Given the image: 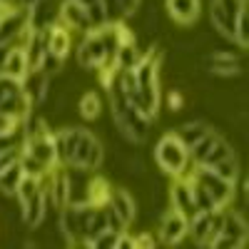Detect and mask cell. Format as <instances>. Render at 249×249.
<instances>
[{"label":"cell","instance_id":"30bf717a","mask_svg":"<svg viewBox=\"0 0 249 249\" xmlns=\"http://www.w3.org/2000/svg\"><path fill=\"white\" fill-rule=\"evenodd\" d=\"M170 207L177 210L179 214L187 217V222L195 219L199 212H197V204H195V197H192V187H190V179L187 175H179V177H172V184H170Z\"/></svg>","mask_w":249,"mask_h":249},{"label":"cell","instance_id":"44dd1931","mask_svg":"<svg viewBox=\"0 0 249 249\" xmlns=\"http://www.w3.org/2000/svg\"><path fill=\"white\" fill-rule=\"evenodd\" d=\"M30 65H28V57H25V50L20 48V45H13L3 60V68H0V72L13 77V80H23L28 75Z\"/></svg>","mask_w":249,"mask_h":249},{"label":"cell","instance_id":"9c48e42d","mask_svg":"<svg viewBox=\"0 0 249 249\" xmlns=\"http://www.w3.org/2000/svg\"><path fill=\"white\" fill-rule=\"evenodd\" d=\"M222 212L224 210L199 212L195 219H190V230H187V234L192 237V242L197 247H207V249L212 247L214 237L219 234V227H222Z\"/></svg>","mask_w":249,"mask_h":249},{"label":"cell","instance_id":"7a4b0ae2","mask_svg":"<svg viewBox=\"0 0 249 249\" xmlns=\"http://www.w3.org/2000/svg\"><path fill=\"white\" fill-rule=\"evenodd\" d=\"M107 90V97H110V115H112V122L115 127L122 132L124 140H130L135 144L144 142L150 137V127H152V120L144 117L132 102L122 95V90L115 85V77L110 80V85L105 88Z\"/></svg>","mask_w":249,"mask_h":249},{"label":"cell","instance_id":"ba28073f","mask_svg":"<svg viewBox=\"0 0 249 249\" xmlns=\"http://www.w3.org/2000/svg\"><path fill=\"white\" fill-rule=\"evenodd\" d=\"M192 172L187 170L184 175H190L197 184H202L207 195H210L214 199V204L219 207V210H224V207H230V202L234 199L237 195V182H230V179H224L219 177L217 172H212L210 167H195V164H190Z\"/></svg>","mask_w":249,"mask_h":249},{"label":"cell","instance_id":"ac0fdd59","mask_svg":"<svg viewBox=\"0 0 249 249\" xmlns=\"http://www.w3.org/2000/svg\"><path fill=\"white\" fill-rule=\"evenodd\" d=\"M107 207L122 219L124 227H130L135 222V217H137V202H135V197L127 190H112L110 199H107Z\"/></svg>","mask_w":249,"mask_h":249},{"label":"cell","instance_id":"8992f818","mask_svg":"<svg viewBox=\"0 0 249 249\" xmlns=\"http://www.w3.org/2000/svg\"><path fill=\"white\" fill-rule=\"evenodd\" d=\"M232 155H234L232 144L227 142L219 132L210 130L197 144L190 147V164H195V167H212V164H217L219 160L232 157Z\"/></svg>","mask_w":249,"mask_h":249},{"label":"cell","instance_id":"9a60e30c","mask_svg":"<svg viewBox=\"0 0 249 249\" xmlns=\"http://www.w3.org/2000/svg\"><path fill=\"white\" fill-rule=\"evenodd\" d=\"M60 3L57 0H40L37 5H33L28 10V25L30 30H48L50 25L60 23Z\"/></svg>","mask_w":249,"mask_h":249},{"label":"cell","instance_id":"4fadbf2b","mask_svg":"<svg viewBox=\"0 0 249 249\" xmlns=\"http://www.w3.org/2000/svg\"><path fill=\"white\" fill-rule=\"evenodd\" d=\"M204 65L217 77H234V75L244 72V60L239 55L227 53V50H214L212 55H207Z\"/></svg>","mask_w":249,"mask_h":249},{"label":"cell","instance_id":"f1b7e54d","mask_svg":"<svg viewBox=\"0 0 249 249\" xmlns=\"http://www.w3.org/2000/svg\"><path fill=\"white\" fill-rule=\"evenodd\" d=\"M18 127H20V122H18V120H13V117H8V115L0 112V135L13 132V130H18Z\"/></svg>","mask_w":249,"mask_h":249},{"label":"cell","instance_id":"277c9868","mask_svg":"<svg viewBox=\"0 0 249 249\" xmlns=\"http://www.w3.org/2000/svg\"><path fill=\"white\" fill-rule=\"evenodd\" d=\"M155 162L164 175L179 177L190 170V150L179 142V137L175 132H167L155 144Z\"/></svg>","mask_w":249,"mask_h":249},{"label":"cell","instance_id":"2e32d148","mask_svg":"<svg viewBox=\"0 0 249 249\" xmlns=\"http://www.w3.org/2000/svg\"><path fill=\"white\" fill-rule=\"evenodd\" d=\"M43 35H45V48H48V53H53V55H57V57H62V60L70 55L72 33L62 25V23L50 25L48 30H43Z\"/></svg>","mask_w":249,"mask_h":249},{"label":"cell","instance_id":"f546056e","mask_svg":"<svg viewBox=\"0 0 249 249\" xmlns=\"http://www.w3.org/2000/svg\"><path fill=\"white\" fill-rule=\"evenodd\" d=\"M155 244H157V242H155L147 232H142L140 237H135V249H137V247H155Z\"/></svg>","mask_w":249,"mask_h":249},{"label":"cell","instance_id":"3957f363","mask_svg":"<svg viewBox=\"0 0 249 249\" xmlns=\"http://www.w3.org/2000/svg\"><path fill=\"white\" fill-rule=\"evenodd\" d=\"M15 199L20 204V217H23V222L30 230L43 224V219L48 217V199H45V190L40 184V179L25 175L15 192Z\"/></svg>","mask_w":249,"mask_h":249},{"label":"cell","instance_id":"ffe728a7","mask_svg":"<svg viewBox=\"0 0 249 249\" xmlns=\"http://www.w3.org/2000/svg\"><path fill=\"white\" fill-rule=\"evenodd\" d=\"M144 55H147V53H142V50L137 48L135 40H130V43H122L120 50H117V55H115V60H112V68H115L117 72L135 70L140 62L144 60Z\"/></svg>","mask_w":249,"mask_h":249},{"label":"cell","instance_id":"4dcf8cb0","mask_svg":"<svg viewBox=\"0 0 249 249\" xmlns=\"http://www.w3.org/2000/svg\"><path fill=\"white\" fill-rule=\"evenodd\" d=\"M37 3H40V0H18V5L23 8V10H30V8L37 5Z\"/></svg>","mask_w":249,"mask_h":249},{"label":"cell","instance_id":"5bb4252c","mask_svg":"<svg viewBox=\"0 0 249 249\" xmlns=\"http://www.w3.org/2000/svg\"><path fill=\"white\" fill-rule=\"evenodd\" d=\"M20 85H23V92L28 95V100L33 102V107L43 105L48 92H50V77L40 70V68H33L28 70V75L20 80Z\"/></svg>","mask_w":249,"mask_h":249},{"label":"cell","instance_id":"8fae6325","mask_svg":"<svg viewBox=\"0 0 249 249\" xmlns=\"http://www.w3.org/2000/svg\"><path fill=\"white\" fill-rule=\"evenodd\" d=\"M187 230H190V222H187L184 214H179L177 210H170L160 217V224H157V234H160V242L162 244H179L184 237H187Z\"/></svg>","mask_w":249,"mask_h":249},{"label":"cell","instance_id":"7402d4cb","mask_svg":"<svg viewBox=\"0 0 249 249\" xmlns=\"http://www.w3.org/2000/svg\"><path fill=\"white\" fill-rule=\"evenodd\" d=\"M110 192H112L110 182H107L105 177H100V175H92V177L85 182V199H88L90 204H97V207L107 204Z\"/></svg>","mask_w":249,"mask_h":249},{"label":"cell","instance_id":"6da1fadb","mask_svg":"<svg viewBox=\"0 0 249 249\" xmlns=\"http://www.w3.org/2000/svg\"><path fill=\"white\" fill-rule=\"evenodd\" d=\"M55 150H57V164L68 170L80 172H97L102 164V144L100 140L85 130V127H65L60 132H53Z\"/></svg>","mask_w":249,"mask_h":249},{"label":"cell","instance_id":"1f68e13d","mask_svg":"<svg viewBox=\"0 0 249 249\" xmlns=\"http://www.w3.org/2000/svg\"><path fill=\"white\" fill-rule=\"evenodd\" d=\"M0 3H3V5H10V8H20L18 0H0Z\"/></svg>","mask_w":249,"mask_h":249},{"label":"cell","instance_id":"83f0119b","mask_svg":"<svg viewBox=\"0 0 249 249\" xmlns=\"http://www.w3.org/2000/svg\"><path fill=\"white\" fill-rule=\"evenodd\" d=\"M164 102H167V107H170L172 112H179V110H182V92H177V90L167 92V97H164Z\"/></svg>","mask_w":249,"mask_h":249},{"label":"cell","instance_id":"cb8c5ba5","mask_svg":"<svg viewBox=\"0 0 249 249\" xmlns=\"http://www.w3.org/2000/svg\"><path fill=\"white\" fill-rule=\"evenodd\" d=\"M212 127L207 122H202V120H192V122H184V124H179V127L175 130V135L179 137V142L184 144L187 150L192 147V144H197L207 132H210Z\"/></svg>","mask_w":249,"mask_h":249},{"label":"cell","instance_id":"e0dca14e","mask_svg":"<svg viewBox=\"0 0 249 249\" xmlns=\"http://www.w3.org/2000/svg\"><path fill=\"white\" fill-rule=\"evenodd\" d=\"M164 8H167L170 18L177 25H192L197 23V18L202 13V3L199 0H164Z\"/></svg>","mask_w":249,"mask_h":249},{"label":"cell","instance_id":"484cf974","mask_svg":"<svg viewBox=\"0 0 249 249\" xmlns=\"http://www.w3.org/2000/svg\"><path fill=\"white\" fill-rule=\"evenodd\" d=\"M212 172H217L219 177H224V179H230V182H239V162H237V157L232 155V157H224V160H219L217 164H212L210 167Z\"/></svg>","mask_w":249,"mask_h":249},{"label":"cell","instance_id":"5b68a950","mask_svg":"<svg viewBox=\"0 0 249 249\" xmlns=\"http://www.w3.org/2000/svg\"><path fill=\"white\" fill-rule=\"evenodd\" d=\"M244 10H249V0H210V23L222 37L234 43L237 20Z\"/></svg>","mask_w":249,"mask_h":249},{"label":"cell","instance_id":"d6986e66","mask_svg":"<svg viewBox=\"0 0 249 249\" xmlns=\"http://www.w3.org/2000/svg\"><path fill=\"white\" fill-rule=\"evenodd\" d=\"M100 3H102V10H105L107 23H124L140 10L142 0H100Z\"/></svg>","mask_w":249,"mask_h":249},{"label":"cell","instance_id":"52a82bcc","mask_svg":"<svg viewBox=\"0 0 249 249\" xmlns=\"http://www.w3.org/2000/svg\"><path fill=\"white\" fill-rule=\"evenodd\" d=\"M247 237H249L247 217L242 212H234V210H227L224 207L219 234L214 237L210 249H242V247H247Z\"/></svg>","mask_w":249,"mask_h":249},{"label":"cell","instance_id":"4316f807","mask_svg":"<svg viewBox=\"0 0 249 249\" xmlns=\"http://www.w3.org/2000/svg\"><path fill=\"white\" fill-rule=\"evenodd\" d=\"M75 3H80V5L88 8V15H90V20H92L95 28H100V25L107 23V20H105V10H102L100 0H75Z\"/></svg>","mask_w":249,"mask_h":249},{"label":"cell","instance_id":"7c38bea8","mask_svg":"<svg viewBox=\"0 0 249 249\" xmlns=\"http://www.w3.org/2000/svg\"><path fill=\"white\" fill-rule=\"evenodd\" d=\"M57 15H60V23L65 25L70 33H82V35H85L88 30L95 28L90 15H88V8L75 3V0H62Z\"/></svg>","mask_w":249,"mask_h":249},{"label":"cell","instance_id":"603a6c76","mask_svg":"<svg viewBox=\"0 0 249 249\" xmlns=\"http://www.w3.org/2000/svg\"><path fill=\"white\" fill-rule=\"evenodd\" d=\"M23 177H25V172H23V167H20V160L10 162L8 167L0 170V192H3L5 197H15Z\"/></svg>","mask_w":249,"mask_h":249},{"label":"cell","instance_id":"d4e9b609","mask_svg":"<svg viewBox=\"0 0 249 249\" xmlns=\"http://www.w3.org/2000/svg\"><path fill=\"white\" fill-rule=\"evenodd\" d=\"M77 112L85 117V120H97L100 117V112H102V100H100V95L97 92H85L80 97V102H77Z\"/></svg>","mask_w":249,"mask_h":249}]
</instances>
